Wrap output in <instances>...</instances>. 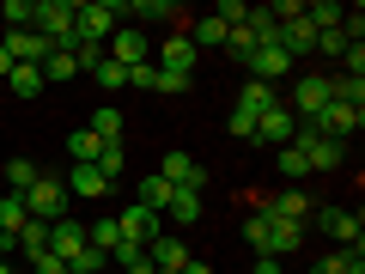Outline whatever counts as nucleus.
Here are the masks:
<instances>
[{
	"label": "nucleus",
	"mask_w": 365,
	"mask_h": 274,
	"mask_svg": "<svg viewBox=\"0 0 365 274\" xmlns=\"http://www.w3.org/2000/svg\"><path fill=\"white\" fill-rule=\"evenodd\" d=\"M146 262H153V268H177V274H182V262H189V244H182V238H170V232H158L153 244H146Z\"/></svg>",
	"instance_id": "nucleus-14"
},
{
	"label": "nucleus",
	"mask_w": 365,
	"mask_h": 274,
	"mask_svg": "<svg viewBox=\"0 0 365 274\" xmlns=\"http://www.w3.org/2000/svg\"><path fill=\"white\" fill-rule=\"evenodd\" d=\"M170 196H177V189H170V183L158 177V171H153V177H140V208L165 213V208H170Z\"/></svg>",
	"instance_id": "nucleus-27"
},
{
	"label": "nucleus",
	"mask_w": 365,
	"mask_h": 274,
	"mask_svg": "<svg viewBox=\"0 0 365 274\" xmlns=\"http://www.w3.org/2000/svg\"><path fill=\"white\" fill-rule=\"evenodd\" d=\"M0 274H13V256H6V262H0Z\"/></svg>",
	"instance_id": "nucleus-46"
},
{
	"label": "nucleus",
	"mask_w": 365,
	"mask_h": 274,
	"mask_svg": "<svg viewBox=\"0 0 365 274\" xmlns=\"http://www.w3.org/2000/svg\"><path fill=\"white\" fill-rule=\"evenodd\" d=\"M317 220H323V232H329V238H341L347 250H359V244H365V220H359V213H347V208H323Z\"/></svg>",
	"instance_id": "nucleus-9"
},
{
	"label": "nucleus",
	"mask_w": 365,
	"mask_h": 274,
	"mask_svg": "<svg viewBox=\"0 0 365 274\" xmlns=\"http://www.w3.org/2000/svg\"><path fill=\"white\" fill-rule=\"evenodd\" d=\"M6 256H13V238H0V262H6Z\"/></svg>",
	"instance_id": "nucleus-45"
},
{
	"label": "nucleus",
	"mask_w": 365,
	"mask_h": 274,
	"mask_svg": "<svg viewBox=\"0 0 365 274\" xmlns=\"http://www.w3.org/2000/svg\"><path fill=\"white\" fill-rule=\"evenodd\" d=\"M25 220H31L25 196H0V238H19V232H25Z\"/></svg>",
	"instance_id": "nucleus-24"
},
{
	"label": "nucleus",
	"mask_w": 365,
	"mask_h": 274,
	"mask_svg": "<svg viewBox=\"0 0 365 274\" xmlns=\"http://www.w3.org/2000/svg\"><path fill=\"white\" fill-rule=\"evenodd\" d=\"M31 274H73V268H67V262H61V256H49V250H43V256H37V262H31Z\"/></svg>",
	"instance_id": "nucleus-41"
},
{
	"label": "nucleus",
	"mask_w": 365,
	"mask_h": 274,
	"mask_svg": "<svg viewBox=\"0 0 365 274\" xmlns=\"http://www.w3.org/2000/svg\"><path fill=\"white\" fill-rule=\"evenodd\" d=\"M341 61H347V73H359V79H365V43H353V49L341 55Z\"/></svg>",
	"instance_id": "nucleus-43"
},
{
	"label": "nucleus",
	"mask_w": 365,
	"mask_h": 274,
	"mask_svg": "<svg viewBox=\"0 0 365 274\" xmlns=\"http://www.w3.org/2000/svg\"><path fill=\"white\" fill-rule=\"evenodd\" d=\"M274 165H280V177H304V153H299V146H280Z\"/></svg>",
	"instance_id": "nucleus-39"
},
{
	"label": "nucleus",
	"mask_w": 365,
	"mask_h": 274,
	"mask_svg": "<svg viewBox=\"0 0 365 274\" xmlns=\"http://www.w3.org/2000/svg\"><path fill=\"white\" fill-rule=\"evenodd\" d=\"M292 146L304 153V171H335L341 158H347V146H341V141H329V134L304 128V122H299V134H292Z\"/></svg>",
	"instance_id": "nucleus-3"
},
{
	"label": "nucleus",
	"mask_w": 365,
	"mask_h": 274,
	"mask_svg": "<svg viewBox=\"0 0 365 274\" xmlns=\"http://www.w3.org/2000/svg\"><path fill=\"white\" fill-rule=\"evenodd\" d=\"M67 268H73V274H104V268H110V256H104L98 244H86V250H79L73 262H67Z\"/></svg>",
	"instance_id": "nucleus-34"
},
{
	"label": "nucleus",
	"mask_w": 365,
	"mask_h": 274,
	"mask_svg": "<svg viewBox=\"0 0 365 274\" xmlns=\"http://www.w3.org/2000/svg\"><path fill=\"white\" fill-rule=\"evenodd\" d=\"M347 49H353V43H347V31H341V25L335 31H317V55H347Z\"/></svg>",
	"instance_id": "nucleus-37"
},
{
	"label": "nucleus",
	"mask_w": 365,
	"mask_h": 274,
	"mask_svg": "<svg viewBox=\"0 0 365 274\" xmlns=\"http://www.w3.org/2000/svg\"><path fill=\"white\" fill-rule=\"evenodd\" d=\"M292 134H299V116H292L287 104H268L256 116V141H268L274 153H280V146H292Z\"/></svg>",
	"instance_id": "nucleus-7"
},
{
	"label": "nucleus",
	"mask_w": 365,
	"mask_h": 274,
	"mask_svg": "<svg viewBox=\"0 0 365 274\" xmlns=\"http://www.w3.org/2000/svg\"><path fill=\"white\" fill-rule=\"evenodd\" d=\"M153 274H177V268H153Z\"/></svg>",
	"instance_id": "nucleus-47"
},
{
	"label": "nucleus",
	"mask_w": 365,
	"mask_h": 274,
	"mask_svg": "<svg viewBox=\"0 0 365 274\" xmlns=\"http://www.w3.org/2000/svg\"><path fill=\"white\" fill-rule=\"evenodd\" d=\"M158 177H165L170 189H195V196L207 189V165H195L189 153H165L158 158Z\"/></svg>",
	"instance_id": "nucleus-6"
},
{
	"label": "nucleus",
	"mask_w": 365,
	"mask_h": 274,
	"mask_svg": "<svg viewBox=\"0 0 365 274\" xmlns=\"http://www.w3.org/2000/svg\"><path fill=\"white\" fill-rule=\"evenodd\" d=\"M250 67H256L250 79H262V86H268V79H280V73H292V61H287L280 49H274V43H268V49H256V55H250Z\"/></svg>",
	"instance_id": "nucleus-21"
},
{
	"label": "nucleus",
	"mask_w": 365,
	"mask_h": 274,
	"mask_svg": "<svg viewBox=\"0 0 365 274\" xmlns=\"http://www.w3.org/2000/svg\"><path fill=\"white\" fill-rule=\"evenodd\" d=\"M323 104H329V73H304L299 79V86H292V116H299V122H317V116H323Z\"/></svg>",
	"instance_id": "nucleus-4"
},
{
	"label": "nucleus",
	"mask_w": 365,
	"mask_h": 274,
	"mask_svg": "<svg viewBox=\"0 0 365 274\" xmlns=\"http://www.w3.org/2000/svg\"><path fill=\"white\" fill-rule=\"evenodd\" d=\"M104 274H122V268H104Z\"/></svg>",
	"instance_id": "nucleus-48"
},
{
	"label": "nucleus",
	"mask_w": 365,
	"mask_h": 274,
	"mask_svg": "<svg viewBox=\"0 0 365 274\" xmlns=\"http://www.w3.org/2000/svg\"><path fill=\"white\" fill-rule=\"evenodd\" d=\"M67 79H79V61L67 49H49L43 55V86H67Z\"/></svg>",
	"instance_id": "nucleus-22"
},
{
	"label": "nucleus",
	"mask_w": 365,
	"mask_h": 274,
	"mask_svg": "<svg viewBox=\"0 0 365 274\" xmlns=\"http://www.w3.org/2000/svg\"><path fill=\"white\" fill-rule=\"evenodd\" d=\"M104 55H110V61H122V67H140V61H153V49H146V31H134V25H116V31H110Z\"/></svg>",
	"instance_id": "nucleus-8"
},
{
	"label": "nucleus",
	"mask_w": 365,
	"mask_h": 274,
	"mask_svg": "<svg viewBox=\"0 0 365 274\" xmlns=\"http://www.w3.org/2000/svg\"><path fill=\"white\" fill-rule=\"evenodd\" d=\"M244 238H250L256 256H274V220H268V213H250V220H244Z\"/></svg>",
	"instance_id": "nucleus-23"
},
{
	"label": "nucleus",
	"mask_w": 365,
	"mask_h": 274,
	"mask_svg": "<svg viewBox=\"0 0 365 274\" xmlns=\"http://www.w3.org/2000/svg\"><path fill=\"white\" fill-rule=\"evenodd\" d=\"M116 19H122V0H79V13H73V31H79L86 43H110Z\"/></svg>",
	"instance_id": "nucleus-1"
},
{
	"label": "nucleus",
	"mask_w": 365,
	"mask_h": 274,
	"mask_svg": "<svg viewBox=\"0 0 365 274\" xmlns=\"http://www.w3.org/2000/svg\"><path fill=\"white\" fill-rule=\"evenodd\" d=\"M104 146H110V141H98L91 128H73V134H67V158H73V165H98Z\"/></svg>",
	"instance_id": "nucleus-19"
},
{
	"label": "nucleus",
	"mask_w": 365,
	"mask_h": 274,
	"mask_svg": "<svg viewBox=\"0 0 365 274\" xmlns=\"http://www.w3.org/2000/svg\"><path fill=\"white\" fill-rule=\"evenodd\" d=\"M189 86H195L189 73H165V67H158V86H153V98H177V91H189Z\"/></svg>",
	"instance_id": "nucleus-36"
},
{
	"label": "nucleus",
	"mask_w": 365,
	"mask_h": 274,
	"mask_svg": "<svg viewBox=\"0 0 365 274\" xmlns=\"http://www.w3.org/2000/svg\"><path fill=\"white\" fill-rule=\"evenodd\" d=\"M182 274H213V268H207V262H195V256H189V262H182Z\"/></svg>",
	"instance_id": "nucleus-44"
},
{
	"label": "nucleus",
	"mask_w": 365,
	"mask_h": 274,
	"mask_svg": "<svg viewBox=\"0 0 365 274\" xmlns=\"http://www.w3.org/2000/svg\"><path fill=\"white\" fill-rule=\"evenodd\" d=\"M104 189H110V177H104L98 165H73V171H67V196H79V201H98Z\"/></svg>",
	"instance_id": "nucleus-15"
},
{
	"label": "nucleus",
	"mask_w": 365,
	"mask_h": 274,
	"mask_svg": "<svg viewBox=\"0 0 365 274\" xmlns=\"http://www.w3.org/2000/svg\"><path fill=\"white\" fill-rule=\"evenodd\" d=\"M91 79H98V86H104V91H110V98H116V91H122V86H128V67H122V61H110V55H104V61L91 67Z\"/></svg>",
	"instance_id": "nucleus-31"
},
{
	"label": "nucleus",
	"mask_w": 365,
	"mask_h": 274,
	"mask_svg": "<svg viewBox=\"0 0 365 274\" xmlns=\"http://www.w3.org/2000/svg\"><path fill=\"white\" fill-rule=\"evenodd\" d=\"M165 213H170V220H177V225H195V220H201V196H195V189H177Z\"/></svg>",
	"instance_id": "nucleus-29"
},
{
	"label": "nucleus",
	"mask_w": 365,
	"mask_h": 274,
	"mask_svg": "<svg viewBox=\"0 0 365 274\" xmlns=\"http://www.w3.org/2000/svg\"><path fill=\"white\" fill-rule=\"evenodd\" d=\"M158 67H165V73H189V79H195L201 55H195V43H189V37H170L165 49H158Z\"/></svg>",
	"instance_id": "nucleus-13"
},
{
	"label": "nucleus",
	"mask_w": 365,
	"mask_h": 274,
	"mask_svg": "<svg viewBox=\"0 0 365 274\" xmlns=\"http://www.w3.org/2000/svg\"><path fill=\"white\" fill-rule=\"evenodd\" d=\"M128 86H134V91H153V86H158V61H140V67H128Z\"/></svg>",
	"instance_id": "nucleus-38"
},
{
	"label": "nucleus",
	"mask_w": 365,
	"mask_h": 274,
	"mask_svg": "<svg viewBox=\"0 0 365 274\" xmlns=\"http://www.w3.org/2000/svg\"><path fill=\"white\" fill-rule=\"evenodd\" d=\"M13 250H19L25 262H37L43 250H49V220H25V232L13 238Z\"/></svg>",
	"instance_id": "nucleus-17"
},
{
	"label": "nucleus",
	"mask_w": 365,
	"mask_h": 274,
	"mask_svg": "<svg viewBox=\"0 0 365 274\" xmlns=\"http://www.w3.org/2000/svg\"><path fill=\"white\" fill-rule=\"evenodd\" d=\"M86 244H98V250L110 256V250L122 244V225H116V213H104V220H91V225H86Z\"/></svg>",
	"instance_id": "nucleus-26"
},
{
	"label": "nucleus",
	"mask_w": 365,
	"mask_h": 274,
	"mask_svg": "<svg viewBox=\"0 0 365 274\" xmlns=\"http://www.w3.org/2000/svg\"><path fill=\"white\" fill-rule=\"evenodd\" d=\"M182 37H189V43H195V55H207V49H225V25H220V19H189V31H182Z\"/></svg>",
	"instance_id": "nucleus-16"
},
{
	"label": "nucleus",
	"mask_w": 365,
	"mask_h": 274,
	"mask_svg": "<svg viewBox=\"0 0 365 274\" xmlns=\"http://www.w3.org/2000/svg\"><path fill=\"white\" fill-rule=\"evenodd\" d=\"M122 165H128V153H122V141H110L104 153H98V171H104V177L116 183V177H122Z\"/></svg>",
	"instance_id": "nucleus-35"
},
{
	"label": "nucleus",
	"mask_w": 365,
	"mask_h": 274,
	"mask_svg": "<svg viewBox=\"0 0 365 274\" xmlns=\"http://www.w3.org/2000/svg\"><path fill=\"white\" fill-rule=\"evenodd\" d=\"M79 250H86V225H79V220H55V225H49V256L73 262Z\"/></svg>",
	"instance_id": "nucleus-12"
},
{
	"label": "nucleus",
	"mask_w": 365,
	"mask_h": 274,
	"mask_svg": "<svg viewBox=\"0 0 365 274\" xmlns=\"http://www.w3.org/2000/svg\"><path fill=\"white\" fill-rule=\"evenodd\" d=\"M6 86H13V98H37V91H43V67H13Z\"/></svg>",
	"instance_id": "nucleus-32"
},
{
	"label": "nucleus",
	"mask_w": 365,
	"mask_h": 274,
	"mask_svg": "<svg viewBox=\"0 0 365 274\" xmlns=\"http://www.w3.org/2000/svg\"><path fill=\"white\" fill-rule=\"evenodd\" d=\"M116 225H122V238H134V244H153V238H158V213L140 208V201H134V208H122Z\"/></svg>",
	"instance_id": "nucleus-11"
},
{
	"label": "nucleus",
	"mask_w": 365,
	"mask_h": 274,
	"mask_svg": "<svg viewBox=\"0 0 365 274\" xmlns=\"http://www.w3.org/2000/svg\"><path fill=\"white\" fill-rule=\"evenodd\" d=\"M31 13H37V0H0V19H13L6 31H31Z\"/></svg>",
	"instance_id": "nucleus-33"
},
{
	"label": "nucleus",
	"mask_w": 365,
	"mask_h": 274,
	"mask_svg": "<svg viewBox=\"0 0 365 274\" xmlns=\"http://www.w3.org/2000/svg\"><path fill=\"white\" fill-rule=\"evenodd\" d=\"M98 141H122V110L116 104H104V110H91V122H86Z\"/></svg>",
	"instance_id": "nucleus-28"
},
{
	"label": "nucleus",
	"mask_w": 365,
	"mask_h": 274,
	"mask_svg": "<svg viewBox=\"0 0 365 274\" xmlns=\"http://www.w3.org/2000/svg\"><path fill=\"white\" fill-rule=\"evenodd\" d=\"M67 183L61 177H37V183H31V189H25V213H31V220H67Z\"/></svg>",
	"instance_id": "nucleus-2"
},
{
	"label": "nucleus",
	"mask_w": 365,
	"mask_h": 274,
	"mask_svg": "<svg viewBox=\"0 0 365 274\" xmlns=\"http://www.w3.org/2000/svg\"><path fill=\"white\" fill-rule=\"evenodd\" d=\"M225 128H232V141H256V116H250V110H232Z\"/></svg>",
	"instance_id": "nucleus-40"
},
{
	"label": "nucleus",
	"mask_w": 365,
	"mask_h": 274,
	"mask_svg": "<svg viewBox=\"0 0 365 274\" xmlns=\"http://www.w3.org/2000/svg\"><path fill=\"white\" fill-rule=\"evenodd\" d=\"M329 98H335V104L365 110V79H359V73H329Z\"/></svg>",
	"instance_id": "nucleus-20"
},
{
	"label": "nucleus",
	"mask_w": 365,
	"mask_h": 274,
	"mask_svg": "<svg viewBox=\"0 0 365 274\" xmlns=\"http://www.w3.org/2000/svg\"><path fill=\"white\" fill-rule=\"evenodd\" d=\"M359 122H365V110L335 104V98H329V104H323V116H317V122H304V128H317V134H329V141H341V146H347V134H359Z\"/></svg>",
	"instance_id": "nucleus-5"
},
{
	"label": "nucleus",
	"mask_w": 365,
	"mask_h": 274,
	"mask_svg": "<svg viewBox=\"0 0 365 274\" xmlns=\"http://www.w3.org/2000/svg\"><path fill=\"white\" fill-rule=\"evenodd\" d=\"M37 177H43V171L31 165V158H13V165L0 171V196H25V189H31Z\"/></svg>",
	"instance_id": "nucleus-18"
},
{
	"label": "nucleus",
	"mask_w": 365,
	"mask_h": 274,
	"mask_svg": "<svg viewBox=\"0 0 365 274\" xmlns=\"http://www.w3.org/2000/svg\"><path fill=\"white\" fill-rule=\"evenodd\" d=\"M347 268V250H335V256H323V262H311V274H341Z\"/></svg>",
	"instance_id": "nucleus-42"
},
{
	"label": "nucleus",
	"mask_w": 365,
	"mask_h": 274,
	"mask_svg": "<svg viewBox=\"0 0 365 274\" xmlns=\"http://www.w3.org/2000/svg\"><path fill=\"white\" fill-rule=\"evenodd\" d=\"M299 250H304V225H280V220H274V262L299 256Z\"/></svg>",
	"instance_id": "nucleus-30"
},
{
	"label": "nucleus",
	"mask_w": 365,
	"mask_h": 274,
	"mask_svg": "<svg viewBox=\"0 0 365 274\" xmlns=\"http://www.w3.org/2000/svg\"><path fill=\"white\" fill-rule=\"evenodd\" d=\"M262 213H268V220H280V225H304V220H311L317 208L304 201V189H280V196H274V201H268Z\"/></svg>",
	"instance_id": "nucleus-10"
},
{
	"label": "nucleus",
	"mask_w": 365,
	"mask_h": 274,
	"mask_svg": "<svg viewBox=\"0 0 365 274\" xmlns=\"http://www.w3.org/2000/svg\"><path fill=\"white\" fill-rule=\"evenodd\" d=\"M268 104H280V98H274V86H262V79H244V91H237V110H250V116H262Z\"/></svg>",
	"instance_id": "nucleus-25"
}]
</instances>
